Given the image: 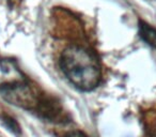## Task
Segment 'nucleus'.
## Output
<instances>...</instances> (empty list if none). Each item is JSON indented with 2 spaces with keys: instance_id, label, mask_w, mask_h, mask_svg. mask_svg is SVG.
I'll list each match as a JSON object with an SVG mask.
<instances>
[{
  "instance_id": "nucleus-7",
  "label": "nucleus",
  "mask_w": 156,
  "mask_h": 137,
  "mask_svg": "<svg viewBox=\"0 0 156 137\" xmlns=\"http://www.w3.org/2000/svg\"><path fill=\"white\" fill-rule=\"evenodd\" d=\"M5 122L7 123V125L9 126L11 130H13L14 132H17L20 128H18V126H17V124L15 123V121H14L13 119H11V118H9V117H5Z\"/></svg>"
},
{
  "instance_id": "nucleus-5",
  "label": "nucleus",
  "mask_w": 156,
  "mask_h": 137,
  "mask_svg": "<svg viewBox=\"0 0 156 137\" xmlns=\"http://www.w3.org/2000/svg\"><path fill=\"white\" fill-rule=\"evenodd\" d=\"M139 35L144 42L156 49V28L152 27L147 23L139 22Z\"/></svg>"
},
{
  "instance_id": "nucleus-4",
  "label": "nucleus",
  "mask_w": 156,
  "mask_h": 137,
  "mask_svg": "<svg viewBox=\"0 0 156 137\" xmlns=\"http://www.w3.org/2000/svg\"><path fill=\"white\" fill-rule=\"evenodd\" d=\"M143 137H156V104L141 111Z\"/></svg>"
},
{
  "instance_id": "nucleus-2",
  "label": "nucleus",
  "mask_w": 156,
  "mask_h": 137,
  "mask_svg": "<svg viewBox=\"0 0 156 137\" xmlns=\"http://www.w3.org/2000/svg\"><path fill=\"white\" fill-rule=\"evenodd\" d=\"M0 93L11 104L37 111L45 100V96L25 78L1 86Z\"/></svg>"
},
{
  "instance_id": "nucleus-1",
  "label": "nucleus",
  "mask_w": 156,
  "mask_h": 137,
  "mask_svg": "<svg viewBox=\"0 0 156 137\" xmlns=\"http://www.w3.org/2000/svg\"><path fill=\"white\" fill-rule=\"evenodd\" d=\"M57 39L62 42L58 64L69 83L81 91H91L101 84L103 70L83 23L67 10L54 11Z\"/></svg>"
},
{
  "instance_id": "nucleus-6",
  "label": "nucleus",
  "mask_w": 156,
  "mask_h": 137,
  "mask_svg": "<svg viewBox=\"0 0 156 137\" xmlns=\"http://www.w3.org/2000/svg\"><path fill=\"white\" fill-rule=\"evenodd\" d=\"M64 137H88V136L83 132H81V131L75 130V131H69V132H67L66 134L64 135Z\"/></svg>"
},
{
  "instance_id": "nucleus-3",
  "label": "nucleus",
  "mask_w": 156,
  "mask_h": 137,
  "mask_svg": "<svg viewBox=\"0 0 156 137\" xmlns=\"http://www.w3.org/2000/svg\"><path fill=\"white\" fill-rule=\"evenodd\" d=\"M24 78L25 77L13 62L0 59V87Z\"/></svg>"
}]
</instances>
